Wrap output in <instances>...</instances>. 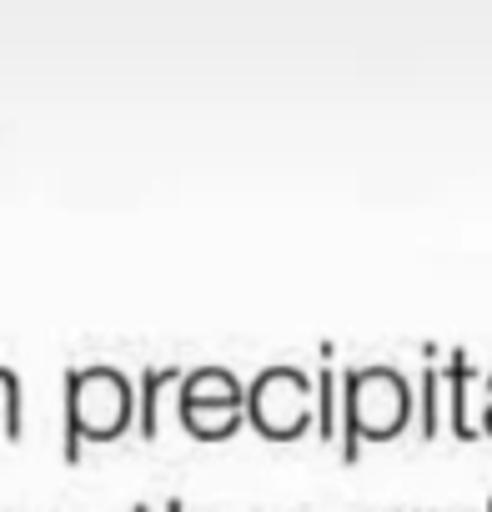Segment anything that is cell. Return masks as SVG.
<instances>
[{"label":"cell","instance_id":"1","mask_svg":"<svg viewBox=\"0 0 492 512\" xmlns=\"http://www.w3.org/2000/svg\"><path fill=\"white\" fill-rule=\"evenodd\" d=\"M412 382L387 367V362H372V367H352L342 377V457L357 462L362 457V442H387L397 432H407L412 422Z\"/></svg>","mask_w":492,"mask_h":512},{"label":"cell","instance_id":"2","mask_svg":"<svg viewBox=\"0 0 492 512\" xmlns=\"http://www.w3.org/2000/svg\"><path fill=\"white\" fill-rule=\"evenodd\" d=\"M131 417H136V392L126 372L106 362L66 372V462H76L86 442L121 437Z\"/></svg>","mask_w":492,"mask_h":512},{"label":"cell","instance_id":"3","mask_svg":"<svg viewBox=\"0 0 492 512\" xmlns=\"http://www.w3.org/2000/svg\"><path fill=\"white\" fill-rule=\"evenodd\" d=\"M246 417L252 427L272 442H292L307 427H317V382L292 367V362H272L252 377V392H246Z\"/></svg>","mask_w":492,"mask_h":512},{"label":"cell","instance_id":"4","mask_svg":"<svg viewBox=\"0 0 492 512\" xmlns=\"http://www.w3.org/2000/svg\"><path fill=\"white\" fill-rule=\"evenodd\" d=\"M176 412H181V427L201 442H221L231 437L241 422H246V387L236 382V372L226 367H201V372H186L181 387H176Z\"/></svg>","mask_w":492,"mask_h":512},{"label":"cell","instance_id":"5","mask_svg":"<svg viewBox=\"0 0 492 512\" xmlns=\"http://www.w3.org/2000/svg\"><path fill=\"white\" fill-rule=\"evenodd\" d=\"M442 392H447V417H452V432L462 442H477L482 437V372L472 367L467 352H452L442 362Z\"/></svg>","mask_w":492,"mask_h":512},{"label":"cell","instance_id":"6","mask_svg":"<svg viewBox=\"0 0 492 512\" xmlns=\"http://www.w3.org/2000/svg\"><path fill=\"white\" fill-rule=\"evenodd\" d=\"M181 387V367H151L141 372V397H136V432L146 442L161 437V412L171 402V392Z\"/></svg>","mask_w":492,"mask_h":512},{"label":"cell","instance_id":"7","mask_svg":"<svg viewBox=\"0 0 492 512\" xmlns=\"http://www.w3.org/2000/svg\"><path fill=\"white\" fill-rule=\"evenodd\" d=\"M337 417H342V377L332 362H322L317 372V437L337 442Z\"/></svg>","mask_w":492,"mask_h":512},{"label":"cell","instance_id":"8","mask_svg":"<svg viewBox=\"0 0 492 512\" xmlns=\"http://www.w3.org/2000/svg\"><path fill=\"white\" fill-rule=\"evenodd\" d=\"M442 407H447L442 367H427L422 382H417V432H422V437H437V432H442Z\"/></svg>","mask_w":492,"mask_h":512},{"label":"cell","instance_id":"9","mask_svg":"<svg viewBox=\"0 0 492 512\" xmlns=\"http://www.w3.org/2000/svg\"><path fill=\"white\" fill-rule=\"evenodd\" d=\"M21 437V377L11 367H0V442Z\"/></svg>","mask_w":492,"mask_h":512},{"label":"cell","instance_id":"10","mask_svg":"<svg viewBox=\"0 0 492 512\" xmlns=\"http://www.w3.org/2000/svg\"><path fill=\"white\" fill-rule=\"evenodd\" d=\"M482 432L492 437V372L482 377Z\"/></svg>","mask_w":492,"mask_h":512},{"label":"cell","instance_id":"11","mask_svg":"<svg viewBox=\"0 0 492 512\" xmlns=\"http://www.w3.org/2000/svg\"><path fill=\"white\" fill-rule=\"evenodd\" d=\"M136 512H186V507H181V502H166V507H151V502H141Z\"/></svg>","mask_w":492,"mask_h":512},{"label":"cell","instance_id":"12","mask_svg":"<svg viewBox=\"0 0 492 512\" xmlns=\"http://www.w3.org/2000/svg\"><path fill=\"white\" fill-rule=\"evenodd\" d=\"M487 512H492V497H487Z\"/></svg>","mask_w":492,"mask_h":512}]
</instances>
